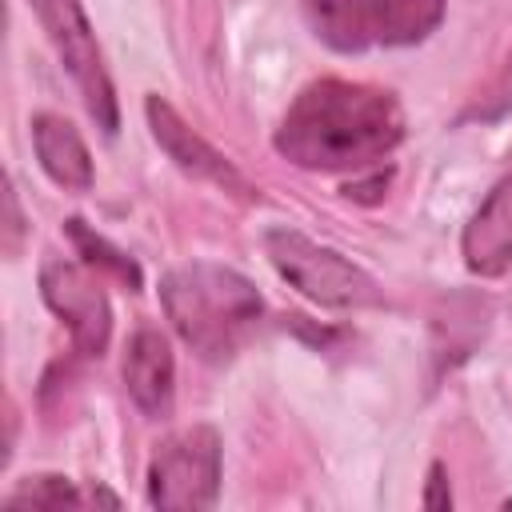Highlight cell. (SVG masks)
Masks as SVG:
<instances>
[{
	"mask_svg": "<svg viewBox=\"0 0 512 512\" xmlns=\"http://www.w3.org/2000/svg\"><path fill=\"white\" fill-rule=\"evenodd\" d=\"M264 256L312 304H324V308H376V304H384L380 284L360 264H352L348 256H340L328 244H316L312 236H304L296 228H268L264 232Z\"/></svg>",
	"mask_w": 512,
	"mask_h": 512,
	"instance_id": "4",
	"label": "cell"
},
{
	"mask_svg": "<svg viewBox=\"0 0 512 512\" xmlns=\"http://www.w3.org/2000/svg\"><path fill=\"white\" fill-rule=\"evenodd\" d=\"M32 152L44 168V176L68 192H88L96 172H92V156L84 136L76 132L72 120L56 116V112H40L32 116Z\"/></svg>",
	"mask_w": 512,
	"mask_h": 512,
	"instance_id": "11",
	"label": "cell"
},
{
	"mask_svg": "<svg viewBox=\"0 0 512 512\" xmlns=\"http://www.w3.org/2000/svg\"><path fill=\"white\" fill-rule=\"evenodd\" d=\"M220 496V432L192 424L164 436L148 460L152 508H212Z\"/></svg>",
	"mask_w": 512,
	"mask_h": 512,
	"instance_id": "6",
	"label": "cell"
},
{
	"mask_svg": "<svg viewBox=\"0 0 512 512\" xmlns=\"http://www.w3.org/2000/svg\"><path fill=\"white\" fill-rule=\"evenodd\" d=\"M460 256L476 276H504L512 264V164L480 200L460 236Z\"/></svg>",
	"mask_w": 512,
	"mask_h": 512,
	"instance_id": "10",
	"label": "cell"
},
{
	"mask_svg": "<svg viewBox=\"0 0 512 512\" xmlns=\"http://www.w3.org/2000/svg\"><path fill=\"white\" fill-rule=\"evenodd\" d=\"M124 388H128V400L160 420L172 412V396H176V360H172V344L160 328L152 324H140L124 348Z\"/></svg>",
	"mask_w": 512,
	"mask_h": 512,
	"instance_id": "9",
	"label": "cell"
},
{
	"mask_svg": "<svg viewBox=\"0 0 512 512\" xmlns=\"http://www.w3.org/2000/svg\"><path fill=\"white\" fill-rule=\"evenodd\" d=\"M404 140V108L396 92L324 76L296 92L272 148L308 172H360Z\"/></svg>",
	"mask_w": 512,
	"mask_h": 512,
	"instance_id": "1",
	"label": "cell"
},
{
	"mask_svg": "<svg viewBox=\"0 0 512 512\" xmlns=\"http://www.w3.org/2000/svg\"><path fill=\"white\" fill-rule=\"evenodd\" d=\"M304 20L332 52L360 56L424 44L444 20V0H304Z\"/></svg>",
	"mask_w": 512,
	"mask_h": 512,
	"instance_id": "3",
	"label": "cell"
},
{
	"mask_svg": "<svg viewBox=\"0 0 512 512\" xmlns=\"http://www.w3.org/2000/svg\"><path fill=\"white\" fill-rule=\"evenodd\" d=\"M420 504L424 508H452V492H448V480H444V464L440 460H432V468H428V488H424Z\"/></svg>",
	"mask_w": 512,
	"mask_h": 512,
	"instance_id": "15",
	"label": "cell"
},
{
	"mask_svg": "<svg viewBox=\"0 0 512 512\" xmlns=\"http://www.w3.org/2000/svg\"><path fill=\"white\" fill-rule=\"evenodd\" d=\"M64 232H68V240L76 244V252L84 256L88 268H104V272H112L120 284H128V292H140L144 276H140V264H136L128 252H120L116 244H108V240H104L100 232H92L80 216L64 220Z\"/></svg>",
	"mask_w": 512,
	"mask_h": 512,
	"instance_id": "12",
	"label": "cell"
},
{
	"mask_svg": "<svg viewBox=\"0 0 512 512\" xmlns=\"http://www.w3.org/2000/svg\"><path fill=\"white\" fill-rule=\"evenodd\" d=\"M144 116H148V128H152L156 144L168 152V160H172L180 172H188L192 180L216 184V188H224V192H232V196H240V200H256V188L244 180V172H240L224 152H216L200 132H192L168 100L148 96V100H144Z\"/></svg>",
	"mask_w": 512,
	"mask_h": 512,
	"instance_id": "8",
	"label": "cell"
},
{
	"mask_svg": "<svg viewBox=\"0 0 512 512\" xmlns=\"http://www.w3.org/2000/svg\"><path fill=\"white\" fill-rule=\"evenodd\" d=\"M24 232H28V224H24V212H20L16 188H12V180H4V252H8V256H16V252H20Z\"/></svg>",
	"mask_w": 512,
	"mask_h": 512,
	"instance_id": "14",
	"label": "cell"
},
{
	"mask_svg": "<svg viewBox=\"0 0 512 512\" xmlns=\"http://www.w3.org/2000/svg\"><path fill=\"white\" fill-rule=\"evenodd\" d=\"M160 304L176 336L204 360L232 356L244 332L264 312L256 284L236 268H224L212 260H188L164 272Z\"/></svg>",
	"mask_w": 512,
	"mask_h": 512,
	"instance_id": "2",
	"label": "cell"
},
{
	"mask_svg": "<svg viewBox=\"0 0 512 512\" xmlns=\"http://www.w3.org/2000/svg\"><path fill=\"white\" fill-rule=\"evenodd\" d=\"M40 296L44 304L64 320L72 348L88 360H100L112 340V308L100 288V280L72 260H44L40 264Z\"/></svg>",
	"mask_w": 512,
	"mask_h": 512,
	"instance_id": "7",
	"label": "cell"
},
{
	"mask_svg": "<svg viewBox=\"0 0 512 512\" xmlns=\"http://www.w3.org/2000/svg\"><path fill=\"white\" fill-rule=\"evenodd\" d=\"M28 8L36 12L40 28L48 32L60 64L68 68V76L76 80L88 116L96 120V128H104L108 136L120 128V108H116V88L112 76L104 68V52L96 44V32L84 16L80 0H28Z\"/></svg>",
	"mask_w": 512,
	"mask_h": 512,
	"instance_id": "5",
	"label": "cell"
},
{
	"mask_svg": "<svg viewBox=\"0 0 512 512\" xmlns=\"http://www.w3.org/2000/svg\"><path fill=\"white\" fill-rule=\"evenodd\" d=\"M88 496L68 480V476H28L20 480L4 504L8 508H20V504H40V508H52V504H84Z\"/></svg>",
	"mask_w": 512,
	"mask_h": 512,
	"instance_id": "13",
	"label": "cell"
}]
</instances>
